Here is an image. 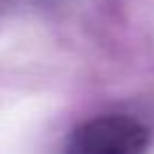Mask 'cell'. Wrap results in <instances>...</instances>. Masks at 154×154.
<instances>
[{
  "label": "cell",
  "mask_w": 154,
  "mask_h": 154,
  "mask_svg": "<svg viewBox=\"0 0 154 154\" xmlns=\"http://www.w3.org/2000/svg\"><path fill=\"white\" fill-rule=\"evenodd\" d=\"M149 129L125 113H102L70 131L66 154H145Z\"/></svg>",
  "instance_id": "cell-1"
}]
</instances>
